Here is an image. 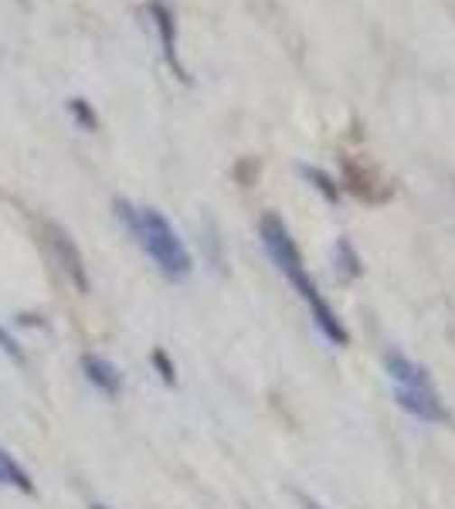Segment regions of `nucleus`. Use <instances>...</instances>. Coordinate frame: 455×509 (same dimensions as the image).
Returning <instances> with one entry per match:
<instances>
[{"label": "nucleus", "instance_id": "nucleus-14", "mask_svg": "<svg viewBox=\"0 0 455 509\" xmlns=\"http://www.w3.org/2000/svg\"><path fill=\"white\" fill-rule=\"evenodd\" d=\"M0 347H4V354L7 356H14V360H24L21 356V347H17V339L7 333V329H0Z\"/></svg>", "mask_w": 455, "mask_h": 509}, {"label": "nucleus", "instance_id": "nucleus-15", "mask_svg": "<svg viewBox=\"0 0 455 509\" xmlns=\"http://www.w3.org/2000/svg\"><path fill=\"white\" fill-rule=\"evenodd\" d=\"M296 499H299V506H302V509H323V506H320V503L313 499V495H306V493H296Z\"/></svg>", "mask_w": 455, "mask_h": 509}, {"label": "nucleus", "instance_id": "nucleus-8", "mask_svg": "<svg viewBox=\"0 0 455 509\" xmlns=\"http://www.w3.org/2000/svg\"><path fill=\"white\" fill-rule=\"evenodd\" d=\"M310 316H313L316 329H320V333H323V337H327L333 347H347V343H350L347 326L340 323V316H337V310L330 306L327 299H316L313 306H310Z\"/></svg>", "mask_w": 455, "mask_h": 509}, {"label": "nucleus", "instance_id": "nucleus-4", "mask_svg": "<svg viewBox=\"0 0 455 509\" xmlns=\"http://www.w3.org/2000/svg\"><path fill=\"white\" fill-rule=\"evenodd\" d=\"M146 11L153 17V24H157V34H160V48H163V61L171 65V71L181 79V82H190V75H187L184 61L177 55V21H173V11L163 4V0H150L146 4Z\"/></svg>", "mask_w": 455, "mask_h": 509}, {"label": "nucleus", "instance_id": "nucleus-18", "mask_svg": "<svg viewBox=\"0 0 455 509\" xmlns=\"http://www.w3.org/2000/svg\"><path fill=\"white\" fill-rule=\"evenodd\" d=\"M0 482H4V472H0Z\"/></svg>", "mask_w": 455, "mask_h": 509}, {"label": "nucleus", "instance_id": "nucleus-2", "mask_svg": "<svg viewBox=\"0 0 455 509\" xmlns=\"http://www.w3.org/2000/svg\"><path fill=\"white\" fill-rule=\"evenodd\" d=\"M258 238H262V245H265L269 258L275 262V269L289 279V285L302 296L306 306H313L316 299H323V292L316 289L310 269L302 265V255H299L296 241H292L289 227H285V221L279 217V214H262V221H258Z\"/></svg>", "mask_w": 455, "mask_h": 509}, {"label": "nucleus", "instance_id": "nucleus-6", "mask_svg": "<svg viewBox=\"0 0 455 509\" xmlns=\"http://www.w3.org/2000/svg\"><path fill=\"white\" fill-rule=\"evenodd\" d=\"M82 374H86V381L92 384V387H99L102 394L119 397V391H123V377H119V370H116L113 364L99 354H82Z\"/></svg>", "mask_w": 455, "mask_h": 509}, {"label": "nucleus", "instance_id": "nucleus-13", "mask_svg": "<svg viewBox=\"0 0 455 509\" xmlns=\"http://www.w3.org/2000/svg\"><path fill=\"white\" fill-rule=\"evenodd\" d=\"M150 360H153V370L160 374V381L171 384V387H173V384H177V367H173V360L167 356V350H160V347H157V350L150 354Z\"/></svg>", "mask_w": 455, "mask_h": 509}, {"label": "nucleus", "instance_id": "nucleus-10", "mask_svg": "<svg viewBox=\"0 0 455 509\" xmlns=\"http://www.w3.org/2000/svg\"><path fill=\"white\" fill-rule=\"evenodd\" d=\"M0 472H4V482H11V486H17L21 493L34 495V482H31V476L24 472V468L17 466L14 458L7 452H0Z\"/></svg>", "mask_w": 455, "mask_h": 509}, {"label": "nucleus", "instance_id": "nucleus-16", "mask_svg": "<svg viewBox=\"0 0 455 509\" xmlns=\"http://www.w3.org/2000/svg\"><path fill=\"white\" fill-rule=\"evenodd\" d=\"M17 323L21 326H44L42 316H17Z\"/></svg>", "mask_w": 455, "mask_h": 509}, {"label": "nucleus", "instance_id": "nucleus-1", "mask_svg": "<svg viewBox=\"0 0 455 509\" xmlns=\"http://www.w3.org/2000/svg\"><path fill=\"white\" fill-rule=\"evenodd\" d=\"M116 214L123 217V225L129 227V235L140 241L143 252L153 258L171 282H181L190 275V255H187L181 235L173 231V225L157 211V208H133L129 200H116Z\"/></svg>", "mask_w": 455, "mask_h": 509}, {"label": "nucleus", "instance_id": "nucleus-11", "mask_svg": "<svg viewBox=\"0 0 455 509\" xmlns=\"http://www.w3.org/2000/svg\"><path fill=\"white\" fill-rule=\"evenodd\" d=\"M337 265H340L343 279H357L360 272H364V265H360V255L354 252V245L347 238H337Z\"/></svg>", "mask_w": 455, "mask_h": 509}, {"label": "nucleus", "instance_id": "nucleus-12", "mask_svg": "<svg viewBox=\"0 0 455 509\" xmlns=\"http://www.w3.org/2000/svg\"><path fill=\"white\" fill-rule=\"evenodd\" d=\"M69 113L75 116V123H79L82 129H88V133H96V129H99V116H96V109H92V102L82 99V96L69 99Z\"/></svg>", "mask_w": 455, "mask_h": 509}, {"label": "nucleus", "instance_id": "nucleus-5", "mask_svg": "<svg viewBox=\"0 0 455 509\" xmlns=\"http://www.w3.org/2000/svg\"><path fill=\"white\" fill-rule=\"evenodd\" d=\"M395 397H398L401 408L414 414L418 421H445L449 418L439 394H435V387H395Z\"/></svg>", "mask_w": 455, "mask_h": 509}, {"label": "nucleus", "instance_id": "nucleus-9", "mask_svg": "<svg viewBox=\"0 0 455 509\" xmlns=\"http://www.w3.org/2000/svg\"><path fill=\"white\" fill-rule=\"evenodd\" d=\"M299 173H302V177H306V180H310V184H313L316 190H320V194H323V198L330 200V204H337V200H340V184H337V180L330 177L327 170L302 163V167H299Z\"/></svg>", "mask_w": 455, "mask_h": 509}, {"label": "nucleus", "instance_id": "nucleus-7", "mask_svg": "<svg viewBox=\"0 0 455 509\" xmlns=\"http://www.w3.org/2000/svg\"><path fill=\"white\" fill-rule=\"evenodd\" d=\"M385 367L391 374V381L395 387H432V377H428V370L422 364H414L408 356L401 354V350H387L385 354Z\"/></svg>", "mask_w": 455, "mask_h": 509}, {"label": "nucleus", "instance_id": "nucleus-3", "mask_svg": "<svg viewBox=\"0 0 455 509\" xmlns=\"http://www.w3.org/2000/svg\"><path fill=\"white\" fill-rule=\"evenodd\" d=\"M44 238H48V248L55 255V265H61V272L69 275V282L79 289V292H88V275H86V262L75 248V241L65 227L58 225H44Z\"/></svg>", "mask_w": 455, "mask_h": 509}, {"label": "nucleus", "instance_id": "nucleus-17", "mask_svg": "<svg viewBox=\"0 0 455 509\" xmlns=\"http://www.w3.org/2000/svg\"><path fill=\"white\" fill-rule=\"evenodd\" d=\"M88 509H109V506H102V503H92V506H88Z\"/></svg>", "mask_w": 455, "mask_h": 509}]
</instances>
